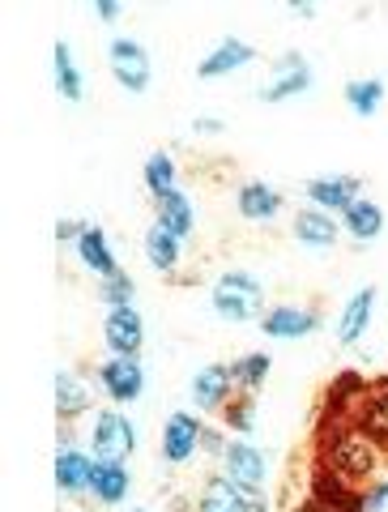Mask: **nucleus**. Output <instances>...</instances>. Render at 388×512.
<instances>
[{"mask_svg":"<svg viewBox=\"0 0 388 512\" xmlns=\"http://www.w3.org/2000/svg\"><path fill=\"white\" fill-rule=\"evenodd\" d=\"M222 466H226V478H231L235 487H244L248 495H256L265 487V453L256 444H244V440H235V444H226V453H222Z\"/></svg>","mask_w":388,"mask_h":512,"instance_id":"nucleus-8","label":"nucleus"},{"mask_svg":"<svg viewBox=\"0 0 388 512\" xmlns=\"http://www.w3.org/2000/svg\"><path fill=\"white\" fill-rule=\"evenodd\" d=\"M107 69H111V77H116L124 90H133V94L150 90V52H145L137 39H124V35L111 39V47H107Z\"/></svg>","mask_w":388,"mask_h":512,"instance_id":"nucleus-4","label":"nucleus"},{"mask_svg":"<svg viewBox=\"0 0 388 512\" xmlns=\"http://www.w3.org/2000/svg\"><path fill=\"white\" fill-rule=\"evenodd\" d=\"M256 60V52L244 43V39H222L214 52H209L201 64H197V77L201 82H218V77H226V73H235V69H244V64H252Z\"/></svg>","mask_w":388,"mask_h":512,"instance_id":"nucleus-12","label":"nucleus"},{"mask_svg":"<svg viewBox=\"0 0 388 512\" xmlns=\"http://www.w3.org/2000/svg\"><path fill=\"white\" fill-rule=\"evenodd\" d=\"M363 512H388V478L371 483V491L363 495Z\"/></svg>","mask_w":388,"mask_h":512,"instance_id":"nucleus-32","label":"nucleus"},{"mask_svg":"<svg viewBox=\"0 0 388 512\" xmlns=\"http://www.w3.org/2000/svg\"><path fill=\"white\" fill-rule=\"evenodd\" d=\"M295 235L303 248H333L337 244V222L325 210H299L295 214Z\"/></svg>","mask_w":388,"mask_h":512,"instance_id":"nucleus-20","label":"nucleus"},{"mask_svg":"<svg viewBox=\"0 0 388 512\" xmlns=\"http://www.w3.org/2000/svg\"><path fill=\"white\" fill-rule=\"evenodd\" d=\"M214 316L226 320V325H248V320H261L265 316V286L256 282L244 269H231L214 282Z\"/></svg>","mask_w":388,"mask_h":512,"instance_id":"nucleus-2","label":"nucleus"},{"mask_svg":"<svg viewBox=\"0 0 388 512\" xmlns=\"http://www.w3.org/2000/svg\"><path fill=\"white\" fill-rule=\"evenodd\" d=\"M99 389L111 397L116 406L137 402L145 393V372H141V359H124V355H111L99 367Z\"/></svg>","mask_w":388,"mask_h":512,"instance_id":"nucleus-5","label":"nucleus"},{"mask_svg":"<svg viewBox=\"0 0 388 512\" xmlns=\"http://www.w3.org/2000/svg\"><path fill=\"white\" fill-rule=\"evenodd\" d=\"M346 103H350L354 116H363V120L376 116L380 103H384V82L380 77H359V82L346 86Z\"/></svg>","mask_w":388,"mask_h":512,"instance_id":"nucleus-27","label":"nucleus"},{"mask_svg":"<svg viewBox=\"0 0 388 512\" xmlns=\"http://www.w3.org/2000/svg\"><path fill=\"white\" fill-rule=\"evenodd\" d=\"M145 188L154 192V201H163L175 192V158L167 150H158L145 158Z\"/></svg>","mask_w":388,"mask_h":512,"instance_id":"nucleus-28","label":"nucleus"},{"mask_svg":"<svg viewBox=\"0 0 388 512\" xmlns=\"http://www.w3.org/2000/svg\"><path fill=\"white\" fill-rule=\"evenodd\" d=\"M90 444L99 461H124L137 448V427L128 423L124 410H99V419L90 427Z\"/></svg>","mask_w":388,"mask_h":512,"instance_id":"nucleus-3","label":"nucleus"},{"mask_svg":"<svg viewBox=\"0 0 388 512\" xmlns=\"http://www.w3.org/2000/svg\"><path fill=\"white\" fill-rule=\"evenodd\" d=\"M320 466L342 474L346 483H359V478L376 474L380 466V444L367 436L359 423H337L325 431V444H320Z\"/></svg>","mask_w":388,"mask_h":512,"instance_id":"nucleus-1","label":"nucleus"},{"mask_svg":"<svg viewBox=\"0 0 388 512\" xmlns=\"http://www.w3.org/2000/svg\"><path fill=\"white\" fill-rule=\"evenodd\" d=\"M154 222H158V227H167L171 235L188 239V235H192V222H197V214H192V201L184 197L180 188H175L171 197H163V201L154 205Z\"/></svg>","mask_w":388,"mask_h":512,"instance_id":"nucleus-22","label":"nucleus"},{"mask_svg":"<svg viewBox=\"0 0 388 512\" xmlns=\"http://www.w3.org/2000/svg\"><path fill=\"white\" fill-rule=\"evenodd\" d=\"M201 436H205V423L197 419V414L175 410L171 419L163 423V461H171V466H184V461L201 448Z\"/></svg>","mask_w":388,"mask_h":512,"instance_id":"nucleus-7","label":"nucleus"},{"mask_svg":"<svg viewBox=\"0 0 388 512\" xmlns=\"http://www.w3.org/2000/svg\"><path fill=\"white\" fill-rule=\"evenodd\" d=\"M201 448H205V453H218V457L226 453V444H222V436H218V431H209V427H205V436H201Z\"/></svg>","mask_w":388,"mask_h":512,"instance_id":"nucleus-35","label":"nucleus"},{"mask_svg":"<svg viewBox=\"0 0 388 512\" xmlns=\"http://www.w3.org/2000/svg\"><path fill=\"white\" fill-rule=\"evenodd\" d=\"M52 60H56V90L64 94V103H82L86 86H82V69H77V60H73V47L56 43Z\"/></svg>","mask_w":388,"mask_h":512,"instance_id":"nucleus-25","label":"nucleus"},{"mask_svg":"<svg viewBox=\"0 0 388 512\" xmlns=\"http://www.w3.org/2000/svg\"><path fill=\"white\" fill-rule=\"evenodd\" d=\"M137 512H141V508H137Z\"/></svg>","mask_w":388,"mask_h":512,"instance_id":"nucleus-38","label":"nucleus"},{"mask_svg":"<svg viewBox=\"0 0 388 512\" xmlns=\"http://www.w3.org/2000/svg\"><path fill=\"white\" fill-rule=\"evenodd\" d=\"M197 512H256V500L244 487H235L226 474H214L205 483V491H201Z\"/></svg>","mask_w":388,"mask_h":512,"instance_id":"nucleus-15","label":"nucleus"},{"mask_svg":"<svg viewBox=\"0 0 388 512\" xmlns=\"http://www.w3.org/2000/svg\"><path fill=\"white\" fill-rule=\"evenodd\" d=\"M180 252H184V239L180 235H171L167 227H154L145 231V261H150L158 274H171L175 265H180Z\"/></svg>","mask_w":388,"mask_h":512,"instance_id":"nucleus-19","label":"nucleus"},{"mask_svg":"<svg viewBox=\"0 0 388 512\" xmlns=\"http://www.w3.org/2000/svg\"><path fill=\"white\" fill-rule=\"evenodd\" d=\"M94 483V461L86 453H77V448L60 444L56 453V487L60 495H86Z\"/></svg>","mask_w":388,"mask_h":512,"instance_id":"nucleus-13","label":"nucleus"},{"mask_svg":"<svg viewBox=\"0 0 388 512\" xmlns=\"http://www.w3.org/2000/svg\"><path fill=\"white\" fill-rule=\"evenodd\" d=\"M307 201L320 205L325 214H346L354 201H359V180L350 175H325V180L307 184Z\"/></svg>","mask_w":388,"mask_h":512,"instance_id":"nucleus-11","label":"nucleus"},{"mask_svg":"<svg viewBox=\"0 0 388 512\" xmlns=\"http://www.w3.org/2000/svg\"><path fill=\"white\" fill-rule=\"evenodd\" d=\"M359 423L371 440L380 444V453H388V389H380V393H367L363 397V406H359Z\"/></svg>","mask_w":388,"mask_h":512,"instance_id":"nucleus-23","label":"nucleus"},{"mask_svg":"<svg viewBox=\"0 0 388 512\" xmlns=\"http://www.w3.org/2000/svg\"><path fill=\"white\" fill-rule=\"evenodd\" d=\"M222 419L231 431H239V436H248V431L256 427V402H252V393H235L231 402L222 406Z\"/></svg>","mask_w":388,"mask_h":512,"instance_id":"nucleus-30","label":"nucleus"},{"mask_svg":"<svg viewBox=\"0 0 388 512\" xmlns=\"http://www.w3.org/2000/svg\"><path fill=\"white\" fill-rule=\"evenodd\" d=\"M231 393H235V380H231V367H222V363H209L192 376V402L201 410H222L231 402Z\"/></svg>","mask_w":388,"mask_h":512,"instance_id":"nucleus-10","label":"nucleus"},{"mask_svg":"<svg viewBox=\"0 0 388 512\" xmlns=\"http://www.w3.org/2000/svg\"><path fill=\"white\" fill-rule=\"evenodd\" d=\"M82 231H86V222H60L56 239H60V244H77V239H82Z\"/></svg>","mask_w":388,"mask_h":512,"instance_id":"nucleus-33","label":"nucleus"},{"mask_svg":"<svg viewBox=\"0 0 388 512\" xmlns=\"http://www.w3.org/2000/svg\"><path fill=\"white\" fill-rule=\"evenodd\" d=\"M197 133H222L218 120H197Z\"/></svg>","mask_w":388,"mask_h":512,"instance_id":"nucleus-37","label":"nucleus"},{"mask_svg":"<svg viewBox=\"0 0 388 512\" xmlns=\"http://www.w3.org/2000/svg\"><path fill=\"white\" fill-rule=\"evenodd\" d=\"M316 325H320V316L312 308H299V303H278V308H269L261 316L265 338H273V342H295L303 333H312Z\"/></svg>","mask_w":388,"mask_h":512,"instance_id":"nucleus-9","label":"nucleus"},{"mask_svg":"<svg viewBox=\"0 0 388 512\" xmlns=\"http://www.w3.org/2000/svg\"><path fill=\"white\" fill-rule=\"evenodd\" d=\"M307 86H312V69H307V60L303 56H282L278 60V77L261 90V99L265 103H282V99H290V94H303Z\"/></svg>","mask_w":388,"mask_h":512,"instance_id":"nucleus-17","label":"nucleus"},{"mask_svg":"<svg viewBox=\"0 0 388 512\" xmlns=\"http://www.w3.org/2000/svg\"><path fill=\"white\" fill-rule=\"evenodd\" d=\"M94 13H99L103 22H116V18H120V5H111V0H99V5H94Z\"/></svg>","mask_w":388,"mask_h":512,"instance_id":"nucleus-36","label":"nucleus"},{"mask_svg":"<svg viewBox=\"0 0 388 512\" xmlns=\"http://www.w3.org/2000/svg\"><path fill=\"white\" fill-rule=\"evenodd\" d=\"M77 256H82V265L90 269V274H99V282L120 274L116 256H111V248H107V235L99 227H86L82 231V239H77Z\"/></svg>","mask_w":388,"mask_h":512,"instance_id":"nucleus-18","label":"nucleus"},{"mask_svg":"<svg viewBox=\"0 0 388 512\" xmlns=\"http://www.w3.org/2000/svg\"><path fill=\"white\" fill-rule=\"evenodd\" d=\"M342 222H346V231H350L354 239H363V244H367V239H376V235L384 231V210H380L376 201L359 197V201H354L350 210L342 214Z\"/></svg>","mask_w":388,"mask_h":512,"instance_id":"nucleus-24","label":"nucleus"},{"mask_svg":"<svg viewBox=\"0 0 388 512\" xmlns=\"http://www.w3.org/2000/svg\"><path fill=\"white\" fill-rule=\"evenodd\" d=\"M235 210H239V218H248V222H269V218H278V210H282V192L261 184V180H252V184H244L235 192Z\"/></svg>","mask_w":388,"mask_h":512,"instance_id":"nucleus-16","label":"nucleus"},{"mask_svg":"<svg viewBox=\"0 0 388 512\" xmlns=\"http://www.w3.org/2000/svg\"><path fill=\"white\" fill-rule=\"evenodd\" d=\"M371 308H376V286H363V291H354L346 299L342 316H337V342L342 346H354L367 333L371 325Z\"/></svg>","mask_w":388,"mask_h":512,"instance_id":"nucleus-14","label":"nucleus"},{"mask_svg":"<svg viewBox=\"0 0 388 512\" xmlns=\"http://www.w3.org/2000/svg\"><path fill=\"white\" fill-rule=\"evenodd\" d=\"M99 299L107 303V308H133L137 286H133V278H128V274H116V278L99 282Z\"/></svg>","mask_w":388,"mask_h":512,"instance_id":"nucleus-31","label":"nucleus"},{"mask_svg":"<svg viewBox=\"0 0 388 512\" xmlns=\"http://www.w3.org/2000/svg\"><path fill=\"white\" fill-rule=\"evenodd\" d=\"M103 338L111 355H124V359H137L141 346H145V320L137 308H111L103 320Z\"/></svg>","mask_w":388,"mask_h":512,"instance_id":"nucleus-6","label":"nucleus"},{"mask_svg":"<svg viewBox=\"0 0 388 512\" xmlns=\"http://www.w3.org/2000/svg\"><path fill=\"white\" fill-rule=\"evenodd\" d=\"M56 406H60L64 419H77V414H86L90 393H86V384L77 380L73 372H56Z\"/></svg>","mask_w":388,"mask_h":512,"instance_id":"nucleus-29","label":"nucleus"},{"mask_svg":"<svg viewBox=\"0 0 388 512\" xmlns=\"http://www.w3.org/2000/svg\"><path fill=\"white\" fill-rule=\"evenodd\" d=\"M299 512H346L342 504H329V500H320V495H312V500H307Z\"/></svg>","mask_w":388,"mask_h":512,"instance_id":"nucleus-34","label":"nucleus"},{"mask_svg":"<svg viewBox=\"0 0 388 512\" xmlns=\"http://www.w3.org/2000/svg\"><path fill=\"white\" fill-rule=\"evenodd\" d=\"M90 495L99 504H120L124 495H128V470H124V461H94Z\"/></svg>","mask_w":388,"mask_h":512,"instance_id":"nucleus-21","label":"nucleus"},{"mask_svg":"<svg viewBox=\"0 0 388 512\" xmlns=\"http://www.w3.org/2000/svg\"><path fill=\"white\" fill-rule=\"evenodd\" d=\"M231 367V380H235V389L239 393H256L261 389V384L269 380V355H261V350H256V355H239L235 363H226Z\"/></svg>","mask_w":388,"mask_h":512,"instance_id":"nucleus-26","label":"nucleus"}]
</instances>
